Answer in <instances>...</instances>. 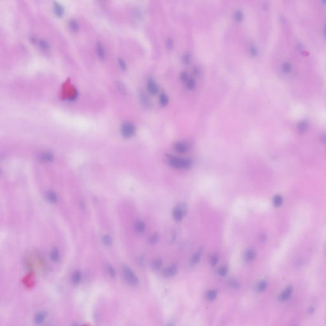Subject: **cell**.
I'll list each match as a JSON object with an SVG mask.
<instances>
[{"instance_id": "6da1fadb", "label": "cell", "mask_w": 326, "mask_h": 326, "mask_svg": "<svg viewBox=\"0 0 326 326\" xmlns=\"http://www.w3.org/2000/svg\"><path fill=\"white\" fill-rule=\"evenodd\" d=\"M166 160L168 164L177 169H188L192 165V162L190 159H182L173 155H166Z\"/></svg>"}, {"instance_id": "7a4b0ae2", "label": "cell", "mask_w": 326, "mask_h": 326, "mask_svg": "<svg viewBox=\"0 0 326 326\" xmlns=\"http://www.w3.org/2000/svg\"><path fill=\"white\" fill-rule=\"evenodd\" d=\"M122 273L126 282L130 286L136 287L139 285L138 278L129 266L124 265L122 267Z\"/></svg>"}, {"instance_id": "3957f363", "label": "cell", "mask_w": 326, "mask_h": 326, "mask_svg": "<svg viewBox=\"0 0 326 326\" xmlns=\"http://www.w3.org/2000/svg\"><path fill=\"white\" fill-rule=\"evenodd\" d=\"M120 132L122 136L126 138H129L133 136L135 134V126L131 122H125L121 126Z\"/></svg>"}, {"instance_id": "277c9868", "label": "cell", "mask_w": 326, "mask_h": 326, "mask_svg": "<svg viewBox=\"0 0 326 326\" xmlns=\"http://www.w3.org/2000/svg\"><path fill=\"white\" fill-rule=\"evenodd\" d=\"M293 293V287L291 285H289L285 287L278 295V300L281 302H285L291 298Z\"/></svg>"}, {"instance_id": "5b68a950", "label": "cell", "mask_w": 326, "mask_h": 326, "mask_svg": "<svg viewBox=\"0 0 326 326\" xmlns=\"http://www.w3.org/2000/svg\"><path fill=\"white\" fill-rule=\"evenodd\" d=\"M173 149L177 153L183 154L187 152L189 149V145L184 141H178L173 145Z\"/></svg>"}, {"instance_id": "8992f818", "label": "cell", "mask_w": 326, "mask_h": 326, "mask_svg": "<svg viewBox=\"0 0 326 326\" xmlns=\"http://www.w3.org/2000/svg\"><path fill=\"white\" fill-rule=\"evenodd\" d=\"M48 313L45 311H40L35 314L33 318V322L36 325H40L43 324L47 319Z\"/></svg>"}, {"instance_id": "52a82bcc", "label": "cell", "mask_w": 326, "mask_h": 326, "mask_svg": "<svg viewBox=\"0 0 326 326\" xmlns=\"http://www.w3.org/2000/svg\"><path fill=\"white\" fill-rule=\"evenodd\" d=\"M147 89L148 92L151 95H156L159 92V87H158L156 82L152 79H150L147 80Z\"/></svg>"}, {"instance_id": "ba28073f", "label": "cell", "mask_w": 326, "mask_h": 326, "mask_svg": "<svg viewBox=\"0 0 326 326\" xmlns=\"http://www.w3.org/2000/svg\"><path fill=\"white\" fill-rule=\"evenodd\" d=\"M54 159V155L49 152H44L38 156V160L42 162H50Z\"/></svg>"}, {"instance_id": "9c48e42d", "label": "cell", "mask_w": 326, "mask_h": 326, "mask_svg": "<svg viewBox=\"0 0 326 326\" xmlns=\"http://www.w3.org/2000/svg\"><path fill=\"white\" fill-rule=\"evenodd\" d=\"M178 271V268L176 265H171V266L167 267L163 271V275L166 277H170L174 276L176 274Z\"/></svg>"}, {"instance_id": "30bf717a", "label": "cell", "mask_w": 326, "mask_h": 326, "mask_svg": "<svg viewBox=\"0 0 326 326\" xmlns=\"http://www.w3.org/2000/svg\"><path fill=\"white\" fill-rule=\"evenodd\" d=\"M82 278V273L80 271H75L71 274V282H72L73 285H77L81 282Z\"/></svg>"}, {"instance_id": "8fae6325", "label": "cell", "mask_w": 326, "mask_h": 326, "mask_svg": "<svg viewBox=\"0 0 326 326\" xmlns=\"http://www.w3.org/2000/svg\"><path fill=\"white\" fill-rule=\"evenodd\" d=\"M185 215L183 213V212L177 206H176L174 208V210H173V218H174L175 220L176 221H181L182 220L183 217Z\"/></svg>"}, {"instance_id": "7c38bea8", "label": "cell", "mask_w": 326, "mask_h": 326, "mask_svg": "<svg viewBox=\"0 0 326 326\" xmlns=\"http://www.w3.org/2000/svg\"><path fill=\"white\" fill-rule=\"evenodd\" d=\"M50 259L54 262H58L60 260V253L58 248H52L50 252Z\"/></svg>"}, {"instance_id": "4fadbf2b", "label": "cell", "mask_w": 326, "mask_h": 326, "mask_svg": "<svg viewBox=\"0 0 326 326\" xmlns=\"http://www.w3.org/2000/svg\"><path fill=\"white\" fill-rule=\"evenodd\" d=\"M46 199L47 200L52 204H55L58 202V196L55 192L52 191H50L46 194Z\"/></svg>"}, {"instance_id": "5bb4252c", "label": "cell", "mask_w": 326, "mask_h": 326, "mask_svg": "<svg viewBox=\"0 0 326 326\" xmlns=\"http://www.w3.org/2000/svg\"><path fill=\"white\" fill-rule=\"evenodd\" d=\"M256 252H255L252 249L248 250L244 255V259H245L247 262L253 261V260L256 259Z\"/></svg>"}, {"instance_id": "9a60e30c", "label": "cell", "mask_w": 326, "mask_h": 326, "mask_svg": "<svg viewBox=\"0 0 326 326\" xmlns=\"http://www.w3.org/2000/svg\"><path fill=\"white\" fill-rule=\"evenodd\" d=\"M135 229L138 233H143L145 230V224L141 221H138L135 224Z\"/></svg>"}, {"instance_id": "2e32d148", "label": "cell", "mask_w": 326, "mask_h": 326, "mask_svg": "<svg viewBox=\"0 0 326 326\" xmlns=\"http://www.w3.org/2000/svg\"><path fill=\"white\" fill-rule=\"evenodd\" d=\"M140 101L143 106H144L145 108H150L151 106V101L145 94H141L140 95Z\"/></svg>"}, {"instance_id": "e0dca14e", "label": "cell", "mask_w": 326, "mask_h": 326, "mask_svg": "<svg viewBox=\"0 0 326 326\" xmlns=\"http://www.w3.org/2000/svg\"><path fill=\"white\" fill-rule=\"evenodd\" d=\"M201 256H202V250L200 249L192 256L191 258V264L193 265L197 264L200 261Z\"/></svg>"}, {"instance_id": "ac0fdd59", "label": "cell", "mask_w": 326, "mask_h": 326, "mask_svg": "<svg viewBox=\"0 0 326 326\" xmlns=\"http://www.w3.org/2000/svg\"><path fill=\"white\" fill-rule=\"evenodd\" d=\"M54 10L55 15H57L59 17H62L64 14V8L61 5L58 3H55L54 4Z\"/></svg>"}, {"instance_id": "d6986e66", "label": "cell", "mask_w": 326, "mask_h": 326, "mask_svg": "<svg viewBox=\"0 0 326 326\" xmlns=\"http://www.w3.org/2000/svg\"><path fill=\"white\" fill-rule=\"evenodd\" d=\"M268 287V283L266 280H262L257 285L256 290L258 292H262L266 290Z\"/></svg>"}, {"instance_id": "ffe728a7", "label": "cell", "mask_w": 326, "mask_h": 326, "mask_svg": "<svg viewBox=\"0 0 326 326\" xmlns=\"http://www.w3.org/2000/svg\"><path fill=\"white\" fill-rule=\"evenodd\" d=\"M96 52L98 55V57H99L100 58L103 59L105 57V49L103 47V45L100 43H98L96 45Z\"/></svg>"}, {"instance_id": "44dd1931", "label": "cell", "mask_w": 326, "mask_h": 326, "mask_svg": "<svg viewBox=\"0 0 326 326\" xmlns=\"http://www.w3.org/2000/svg\"><path fill=\"white\" fill-rule=\"evenodd\" d=\"M159 104L162 106H165L169 103V98H168V96L166 94L162 93L159 96Z\"/></svg>"}, {"instance_id": "7402d4cb", "label": "cell", "mask_w": 326, "mask_h": 326, "mask_svg": "<svg viewBox=\"0 0 326 326\" xmlns=\"http://www.w3.org/2000/svg\"><path fill=\"white\" fill-rule=\"evenodd\" d=\"M162 264V262L161 259H155L154 261H152V268L153 269L155 270V271H158V270L160 269V268H161Z\"/></svg>"}, {"instance_id": "603a6c76", "label": "cell", "mask_w": 326, "mask_h": 326, "mask_svg": "<svg viewBox=\"0 0 326 326\" xmlns=\"http://www.w3.org/2000/svg\"><path fill=\"white\" fill-rule=\"evenodd\" d=\"M217 292L215 290H210L206 294V298L209 301H213L217 298Z\"/></svg>"}, {"instance_id": "cb8c5ba5", "label": "cell", "mask_w": 326, "mask_h": 326, "mask_svg": "<svg viewBox=\"0 0 326 326\" xmlns=\"http://www.w3.org/2000/svg\"><path fill=\"white\" fill-rule=\"evenodd\" d=\"M234 19H235V20L237 22H242L243 20V12L241 11V10H236V11L234 12Z\"/></svg>"}, {"instance_id": "d4e9b609", "label": "cell", "mask_w": 326, "mask_h": 326, "mask_svg": "<svg viewBox=\"0 0 326 326\" xmlns=\"http://www.w3.org/2000/svg\"><path fill=\"white\" fill-rule=\"evenodd\" d=\"M186 85L188 89L191 90L194 89L196 87V81L193 78H189L186 82Z\"/></svg>"}, {"instance_id": "484cf974", "label": "cell", "mask_w": 326, "mask_h": 326, "mask_svg": "<svg viewBox=\"0 0 326 326\" xmlns=\"http://www.w3.org/2000/svg\"><path fill=\"white\" fill-rule=\"evenodd\" d=\"M69 27L70 29L73 32L77 31L79 30V24L78 22L75 21V20H70L69 22Z\"/></svg>"}, {"instance_id": "4316f807", "label": "cell", "mask_w": 326, "mask_h": 326, "mask_svg": "<svg viewBox=\"0 0 326 326\" xmlns=\"http://www.w3.org/2000/svg\"><path fill=\"white\" fill-rule=\"evenodd\" d=\"M273 203L274 206H276V207H279V206H281L282 203H283V199H282V196H280L279 195L275 196L274 197V198H273Z\"/></svg>"}, {"instance_id": "83f0119b", "label": "cell", "mask_w": 326, "mask_h": 326, "mask_svg": "<svg viewBox=\"0 0 326 326\" xmlns=\"http://www.w3.org/2000/svg\"><path fill=\"white\" fill-rule=\"evenodd\" d=\"M106 271H107V273H108V274H109V276L111 278H114L116 276V271L115 269L114 268L113 266H110V265H108V266H106Z\"/></svg>"}, {"instance_id": "f1b7e54d", "label": "cell", "mask_w": 326, "mask_h": 326, "mask_svg": "<svg viewBox=\"0 0 326 326\" xmlns=\"http://www.w3.org/2000/svg\"><path fill=\"white\" fill-rule=\"evenodd\" d=\"M227 271H228L227 267L226 266H224L221 267L220 268L218 269V273L221 277H225L226 275V274L227 273Z\"/></svg>"}, {"instance_id": "f546056e", "label": "cell", "mask_w": 326, "mask_h": 326, "mask_svg": "<svg viewBox=\"0 0 326 326\" xmlns=\"http://www.w3.org/2000/svg\"><path fill=\"white\" fill-rule=\"evenodd\" d=\"M103 242L106 246H110L112 244V239L111 236L108 235H105L103 238Z\"/></svg>"}, {"instance_id": "4dcf8cb0", "label": "cell", "mask_w": 326, "mask_h": 326, "mask_svg": "<svg viewBox=\"0 0 326 326\" xmlns=\"http://www.w3.org/2000/svg\"><path fill=\"white\" fill-rule=\"evenodd\" d=\"M257 48L255 47L254 45H252L249 48V53L252 55V57H256L257 55Z\"/></svg>"}, {"instance_id": "1f68e13d", "label": "cell", "mask_w": 326, "mask_h": 326, "mask_svg": "<svg viewBox=\"0 0 326 326\" xmlns=\"http://www.w3.org/2000/svg\"><path fill=\"white\" fill-rule=\"evenodd\" d=\"M218 262V257L217 254H213L210 257V263L213 266H215Z\"/></svg>"}, {"instance_id": "d6a6232c", "label": "cell", "mask_w": 326, "mask_h": 326, "mask_svg": "<svg viewBox=\"0 0 326 326\" xmlns=\"http://www.w3.org/2000/svg\"><path fill=\"white\" fill-rule=\"evenodd\" d=\"M158 238H159V236H158L157 234L154 233V234H152V235L150 236L149 242V243L150 244H155L157 242Z\"/></svg>"}, {"instance_id": "836d02e7", "label": "cell", "mask_w": 326, "mask_h": 326, "mask_svg": "<svg viewBox=\"0 0 326 326\" xmlns=\"http://www.w3.org/2000/svg\"><path fill=\"white\" fill-rule=\"evenodd\" d=\"M39 44H40V47L42 48V49H43V50H47L49 47V44L47 43V42H45V40H40Z\"/></svg>"}, {"instance_id": "e575fe53", "label": "cell", "mask_w": 326, "mask_h": 326, "mask_svg": "<svg viewBox=\"0 0 326 326\" xmlns=\"http://www.w3.org/2000/svg\"><path fill=\"white\" fill-rule=\"evenodd\" d=\"M190 59H191V55H190L189 54L187 53L185 55H183V58H182V61H183V63L188 64V63L190 62Z\"/></svg>"}, {"instance_id": "d590c367", "label": "cell", "mask_w": 326, "mask_h": 326, "mask_svg": "<svg viewBox=\"0 0 326 326\" xmlns=\"http://www.w3.org/2000/svg\"><path fill=\"white\" fill-rule=\"evenodd\" d=\"M166 45H167V47L168 49H172V48L173 47V45H174V43H173V40L171 39V38H169L168 40H167Z\"/></svg>"}, {"instance_id": "8d00e7d4", "label": "cell", "mask_w": 326, "mask_h": 326, "mask_svg": "<svg viewBox=\"0 0 326 326\" xmlns=\"http://www.w3.org/2000/svg\"><path fill=\"white\" fill-rule=\"evenodd\" d=\"M189 79L188 77V75L187 73L185 72H183L182 74H181V80L183 82H186L187 81V80Z\"/></svg>"}, {"instance_id": "74e56055", "label": "cell", "mask_w": 326, "mask_h": 326, "mask_svg": "<svg viewBox=\"0 0 326 326\" xmlns=\"http://www.w3.org/2000/svg\"><path fill=\"white\" fill-rule=\"evenodd\" d=\"M119 64H120V68H121L122 70H126V68H127L126 64V63L124 62V61L123 60L121 59H120L119 60Z\"/></svg>"}, {"instance_id": "f35d334b", "label": "cell", "mask_w": 326, "mask_h": 326, "mask_svg": "<svg viewBox=\"0 0 326 326\" xmlns=\"http://www.w3.org/2000/svg\"><path fill=\"white\" fill-rule=\"evenodd\" d=\"M230 285L231 287H233L234 288H238L239 287V284L238 283V282L236 281H235V280H231Z\"/></svg>"}, {"instance_id": "ab89813d", "label": "cell", "mask_w": 326, "mask_h": 326, "mask_svg": "<svg viewBox=\"0 0 326 326\" xmlns=\"http://www.w3.org/2000/svg\"><path fill=\"white\" fill-rule=\"evenodd\" d=\"M167 326H174V325H173L172 324H170L167 325Z\"/></svg>"}, {"instance_id": "60d3db41", "label": "cell", "mask_w": 326, "mask_h": 326, "mask_svg": "<svg viewBox=\"0 0 326 326\" xmlns=\"http://www.w3.org/2000/svg\"><path fill=\"white\" fill-rule=\"evenodd\" d=\"M325 35H326V28H325Z\"/></svg>"}]
</instances>
